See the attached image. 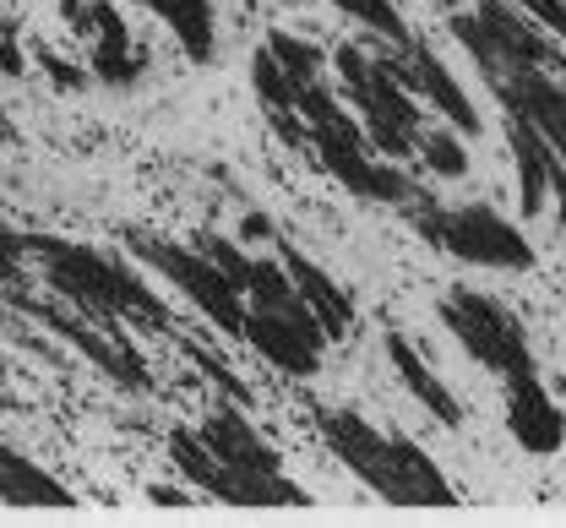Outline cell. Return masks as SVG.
I'll return each mask as SVG.
<instances>
[{"label": "cell", "instance_id": "6da1fadb", "mask_svg": "<svg viewBox=\"0 0 566 528\" xmlns=\"http://www.w3.org/2000/svg\"><path fill=\"white\" fill-rule=\"evenodd\" d=\"M28 256L39 262L44 284L61 295L66 305H76L93 321H142V327H169V305L158 300L137 273L82 240H61V234H28Z\"/></svg>", "mask_w": 566, "mask_h": 528}, {"label": "cell", "instance_id": "7a4b0ae2", "mask_svg": "<svg viewBox=\"0 0 566 528\" xmlns=\"http://www.w3.org/2000/svg\"><path fill=\"white\" fill-rule=\"evenodd\" d=\"M316 431H322L327 453L349 463V474H359L381 501H398V507H452L458 501L452 479L409 436H387L354 409H322Z\"/></svg>", "mask_w": 566, "mask_h": 528}, {"label": "cell", "instance_id": "3957f363", "mask_svg": "<svg viewBox=\"0 0 566 528\" xmlns=\"http://www.w3.org/2000/svg\"><path fill=\"white\" fill-rule=\"evenodd\" d=\"M202 442L223 463L218 501H229V507H311V496L283 474V457L240 414V403H218L212 409L208 420H202Z\"/></svg>", "mask_w": 566, "mask_h": 528}, {"label": "cell", "instance_id": "277c9868", "mask_svg": "<svg viewBox=\"0 0 566 528\" xmlns=\"http://www.w3.org/2000/svg\"><path fill=\"white\" fill-rule=\"evenodd\" d=\"M452 39L469 50L480 72L495 66H534V72L566 82V50L551 44V33L512 0H474V11L452 17Z\"/></svg>", "mask_w": 566, "mask_h": 528}, {"label": "cell", "instance_id": "5b68a950", "mask_svg": "<svg viewBox=\"0 0 566 528\" xmlns=\"http://www.w3.org/2000/svg\"><path fill=\"white\" fill-rule=\"evenodd\" d=\"M338 72H344L349 104L359 109V120H365L370 148H381L387 158H409V152L420 148L424 115H420V104H415V93L392 76L387 55H365L359 44H344L338 50Z\"/></svg>", "mask_w": 566, "mask_h": 528}, {"label": "cell", "instance_id": "8992f818", "mask_svg": "<svg viewBox=\"0 0 566 528\" xmlns=\"http://www.w3.org/2000/svg\"><path fill=\"white\" fill-rule=\"evenodd\" d=\"M409 224L420 229L424 240L458 262L474 267H501V273H528L534 267V245L517 224H506L495 208L469 202V208H436V202H415Z\"/></svg>", "mask_w": 566, "mask_h": 528}, {"label": "cell", "instance_id": "52a82bcc", "mask_svg": "<svg viewBox=\"0 0 566 528\" xmlns=\"http://www.w3.org/2000/svg\"><path fill=\"white\" fill-rule=\"evenodd\" d=\"M441 321H447V332L463 344V355H469L474 366H485L491 377H501V381L534 377L528 332H523V321L501 300L480 295V289H447Z\"/></svg>", "mask_w": 566, "mask_h": 528}, {"label": "cell", "instance_id": "ba28073f", "mask_svg": "<svg viewBox=\"0 0 566 528\" xmlns=\"http://www.w3.org/2000/svg\"><path fill=\"white\" fill-rule=\"evenodd\" d=\"M0 300L11 305V310H22L28 321H39V327H50V332H61L71 349H82L104 377L115 381V387H126V392H153V371H147V360H142L137 349L120 338V321H93V316H82L76 305H50V300H33L28 289H6Z\"/></svg>", "mask_w": 566, "mask_h": 528}, {"label": "cell", "instance_id": "9c48e42d", "mask_svg": "<svg viewBox=\"0 0 566 528\" xmlns=\"http://www.w3.org/2000/svg\"><path fill=\"white\" fill-rule=\"evenodd\" d=\"M132 256L147 262L153 273H164V278L197 305L208 321H218L229 338H240V332H245V295L218 273V262H212V256L191 251V245H175V240H158V234H132Z\"/></svg>", "mask_w": 566, "mask_h": 528}, {"label": "cell", "instance_id": "30bf717a", "mask_svg": "<svg viewBox=\"0 0 566 528\" xmlns=\"http://www.w3.org/2000/svg\"><path fill=\"white\" fill-rule=\"evenodd\" d=\"M240 338L268 366H279L283 377H300V381L322 371V349L333 344L311 310H245V332Z\"/></svg>", "mask_w": 566, "mask_h": 528}, {"label": "cell", "instance_id": "8fae6325", "mask_svg": "<svg viewBox=\"0 0 566 528\" xmlns=\"http://www.w3.org/2000/svg\"><path fill=\"white\" fill-rule=\"evenodd\" d=\"M365 148H370V137H344V131L311 126V152L322 158V169H327L338 186H349L354 197H365V202H387V208H403V202L420 197L398 169L376 163Z\"/></svg>", "mask_w": 566, "mask_h": 528}, {"label": "cell", "instance_id": "7c38bea8", "mask_svg": "<svg viewBox=\"0 0 566 528\" xmlns=\"http://www.w3.org/2000/svg\"><path fill=\"white\" fill-rule=\"evenodd\" d=\"M485 76H491L495 98H501L506 109L528 115V120L545 131V142L566 158V82L534 72V66H495V72H485Z\"/></svg>", "mask_w": 566, "mask_h": 528}, {"label": "cell", "instance_id": "4fadbf2b", "mask_svg": "<svg viewBox=\"0 0 566 528\" xmlns=\"http://www.w3.org/2000/svg\"><path fill=\"white\" fill-rule=\"evenodd\" d=\"M506 431H512V442L523 453L534 457H551L566 442V414L556 409V398L539 387V371L506 381Z\"/></svg>", "mask_w": 566, "mask_h": 528}, {"label": "cell", "instance_id": "5bb4252c", "mask_svg": "<svg viewBox=\"0 0 566 528\" xmlns=\"http://www.w3.org/2000/svg\"><path fill=\"white\" fill-rule=\"evenodd\" d=\"M76 33H87V44H93V76L98 82L132 87L142 76V55H132V33H126V22H120V11L109 0H93L87 6V22Z\"/></svg>", "mask_w": 566, "mask_h": 528}, {"label": "cell", "instance_id": "9a60e30c", "mask_svg": "<svg viewBox=\"0 0 566 528\" xmlns=\"http://www.w3.org/2000/svg\"><path fill=\"white\" fill-rule=\"evenodd\" d=\"M506 148H512V163H517V202H523V219H534L545 208V191H551V163H556V148L545 142V131L506 109Z\"/></svg>", "mask_w": 566, "mask_h": 528}, {"label": "cell", "instance_id": "2e32d148", "mask_svg": "<svg viewBox=\"0 0 566 528\" xmlns=\"http://www.w3.org/2000/svg\"><path fill=\"white\" fill-rule=\"evenodd\" d=\"M279 262H283V273L294 278V289L305 295V305L316 310V321H322V332L327 338H349V327H354V305H349V295L305 256V251H294L289 240H279Z\"/></svg>", "mask_w": 566, "mask_h": 528}, {"label": "cell", "instance_id": "e0dca14e", "mask_svg": "<svg viewBox=\"0 0 566 528\" xmlns=\"http://www.w3.org/2000/svg\"><path fill=\"white\" fill-rule=\"evenodd\" d=\"M381 349H387L392 371H398V381H403V387L415 392V403H420V409H430V414H436V420H441L447 431H452V425H463V403H458V398L447 392V381H441L436 371H430V366H424L420 349H415V344H409L403 332H392V327H387V332H381Z\"/></svg>", "mask_w": 566, "mask_h": 528}, {"label": "cell", "instance_id": "ac0fdd59", "mask_svg": "<svg viewBox=\"0 0 566 528\" xmlns=\"http://www.w3.org/2000/svg\"><path fill=\"white\" fill-rule=\"evenodd\" d=\"M403 55H409V66H415V93H424V98L436 104V115H447L458 131H480V109L469 104V93L458 87V76L436 61V50L424 44L420 33H415V44H409Z\"/></svg>", "mask_w": 566, "mask_h": 528}, {"label": "cell", "instance_id": "d6986e66", "mask_svg": "<svg viewBox=\"0 0 566 528\" xmlns=\"http://www.w3.org/2000/svg\"><path fill=\"white\" fill-rule=\"evenodd\" d=\"M0 501L6 507H76V496L55 474H44L39 463H28L11 447H0Z\"/></svg>", "mask_w": 566, "mask_h": 528}, {"label": "cell", "instance_id": "ffe728a7", "mask_svg": "<svg viewBox=\"0 0 566 528\" xmlns=\"http://www.w3.org/2000/svg\"><path fill=\"white\" fill-rule=\"evenodd\" d=\"M147 6L164 28H175V39H180V50L197 61V66H208L212 50H218V22H212V0H137Z\"/></svg>", "mask_w": 566, "mask_h": 528}, {"label": "cell", "instance_id": "44dd1931", "mask_svg": "<svg viewBox=\"0 0 566 528\" xmlns=\"http://www.w3.org/2000/svg\"><path fill=\"white\" fill-rule=\"evenodd\" d=\"M169 463H175L186 479H197L208 496L223 490V463L212 457V447L202 442V431H180V425H175V431H169Z\"/></svg>", "mask_w": 566, "mask_h": 528}, {"label": "cell", "instance_id": "7402d4cb", "mask_svg": "<svg viewBox=\"0 0 566 528\" xmlns=\"http://www.w3.org/2000/svg\"><path fill=\"white\" fill-rule=\"evenodd\" d=\"M251 87H256V104H262L273 120H279V115H300V104H294V82H289V72L273 61L268 44L251 55Z\"/></svg>", "mask_w": 566, "mask_h": 528}, {"label": "cell", "instance_id": "603a6c76", "mask_svg": "<svg viewBox=\"0 0 566 528\" xmlns=\"http://www.w3.org/2000/svg\"><path fill=\"white\" fill-rule=\"evenodd\" d=\"M344 17H354V22H365L376 39H387L392 50H409L415 44V28L403 22V11L392 6V0H333Z\"/></svg>", "mask_w": 566, "mask_h": 528}, {"label": "cell", "instance_id": "cb8c5ba5", "mask_svg": "<svg viewBox=\"0 0 566 528\" xmlns=\"http://www.w3.org/2000/svg\"><path fill=\"white\" fill-rule=\"evenodd\" d=\"M268 50H273V61H279L283 72H289V82L300 87V82H316L322 76V55L305 44V39H294V33H283V28H273L268 33Z\"/></svg>", "mask_w": 566, "mask_h": 528}, {"label": "cell", "instance_id": "d4e9b609", "mask_svg": "<svg viewBox=\"0 0 566 528\" xmlns=\"http://www.w3.org/2000/svg\"><path fill=\"white\" fill-rule=\"evenodd\" d=\"M420 152L424 163H430V175H441V180H458V175H469V148L458 142V131H424L420 126Z\"/></svg>", "mask_w": 566, "mask_h": 528}, {"label": "cell", "instance_id": "484cf974", "mask_svg": "<svg viewBox=\"0 0 566 528\" xmlns=\"http://www.w3.org/2000/svg\"><path fill=\"white\" fill-rule=\"evenodd\" d=\"M180 349H186V360H191V366H197V371H202V377H208L212 387H218V392L229 398V403H251V392H245V381L234 377V371H229V366H223V360L212 355L208 344H197V338H180Z\"/></svg>", "mask_w": 566, "mask_h": 528}, {"label": "cell", "instance_id": "4316f807", "mask_svg": "<svg viewBox=\"0 0 566 528\" xmlns=\"http://www.w3.org/2000/svg\"><path fill=\"white\" fill-rule=\"evenodd\" d=\"M22 278H28V234L0 229V295L22 289Z\"/></svg>", "mask_w": 566, "mask_h": 528}, {"label": "cell", "instance_id": "83f0119b", "mask_svg": "<svg viewBox=\"0 0 566 528\" xmlns=\"http://www.w3.org/2000/svg\"><path fill=\"white\" fill-rule=\"evenodd\" d=\"M512 6H523L551 39H562L566 44V0H512Z\"/></svg>", "mask_w": 566, "mask_h": 528}, {"label": "cell", "instance_id": "f1b7e54d", "mask_svg": "<svg viewBox=\"0 0 566 528\" xmlns=\"http://www.w3.org/2000/svg\"><path fill=\"white\" fill-rule=\"evenodd\" d=\"M245 240H273V224H268V213H251V219H245Z\"/></svg>", "mask_w": 566, "mask_h": 528}, {"label": "cell", "instance_id": "f546056e", "mask_svg": "<svg viewBox=\"0 0 566 528\" xmlns=\"http://www.w3.org/2000/svg\"><path fill=\"white\" fill-rule=\"evenodd\" d=\"M153 501H158V507H186L191 496H186V490H153Z\"/></svg>", "mask_w": 566, "mask_h": 528}, {"label": "cell", "instance_id": "4dcf8cb0", "mask_svg": "<svg viewBox=\"0 0 566 528\" xmlns=\"http://www.w3.org/2000/svg\"><path fill=\"white\" fill-rule=\"evenodd\" d=\"M436 6H458V0H436Z\"/></svg>", "mask_w": 566, "mask_h": 528}, {"label": "cell", "instance_id": "1f68e13d", "mask_svg": "<svg viewBox=\"0 0 566 528\" xmlns=\"http://www.w3.org/2000/svg\"><path fill=\"white\" fill-rule=\"evenodd\" d=\"M0 377H6V360H0Z\"/></svg>", "mask_w": 566, "mask_h": 528}]
</instances>
